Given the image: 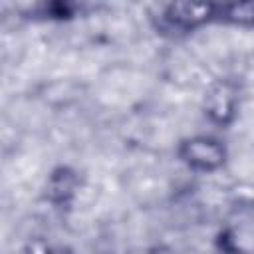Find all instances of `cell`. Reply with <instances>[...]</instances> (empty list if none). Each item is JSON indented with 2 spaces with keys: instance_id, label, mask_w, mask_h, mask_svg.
Segmentation results:
<instances>
[{
  "instance_id": "6da1fadb",
  "label": "cell",
  "mask_w": 254,
  "mask_h": 254,
  "mask_svg": "<svg viewBox=\"0 0 254 254\" xmlns=\"http://www.w3.org/2000/svg\"><path fill=\"white\" fill-rule=\"evenodd\" d=\"M216 14L218 6L214 0H171L163 12V20L173 30L190 32L214 20Z\"/></svg>"
},
{
  "instance_id": "7a4b0ae2",
  "label": "cell",
  "mask_w": 254,
  "mask_h": 254,
  "mask_svg": "<svg viewBox=\"0 0 254 254\" xmlns=\"http://www.w3.org/2000/svg\"><path fill=\"white\" fill-rule=\"evenodd\" d=\"M181 159L194 171H216L226 159L224 145L214 137H190L181 143Z\"/></svg>"
},
{
  "instance_id": "3957f363",
  "label": "cell",
  "mask_w": 254,
  "mask_h": 254,
  "mask_svg": "<svg viewBox=\"0 0 254 254\" xmlns=\"http://www.w3.org/2000/svg\"><path fill=\"white\" fill-rule=\"evenodd\" d=\"M216 18L242 28H254V0H224Z\"/></svg>"
},
{
  "instance_id": "277c9868",
  "label": "cell",
  "mask_w": 254,
  "mask_h": 254,
  "mask_svg": "<svg viewBox=\"0 0 254 254\" xmlns=\"http://www.w3.org/2000/svg\"><path fill=\"white\" fill-rule=\"evenodd\" d=\"M58 2L65 14H73V12H85L89 8H95L99 0H58Z\"/></svg>"
}]
</instances>
